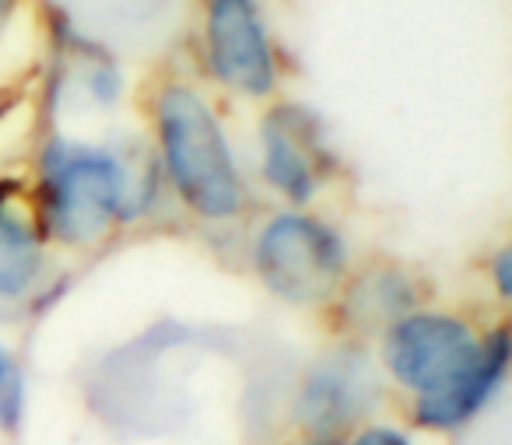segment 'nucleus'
<instances>
[{
    "instance_id": "nucleus-3",
    "label": "nucleus",
    "mask_w": 512,
    "mask_h": 445,
    "mask_svg": "<svg viewBox=\"0 0 512 445\" xmlns=\"http://www.w3.org/2000/svg\"><path fill=\"white\" fill-rule=\"evenodd\" d=\"M256 270L281 298L316 302L341 281L344 249L320 221L278 218L256 242Z\"/></svg>"
},
{
    "instance_id": "nucleus-1",
    "label": "nucleus",
    "mask_w": 512,
    "mask_h": 445,
    "mask_svg": "<svg viewBox=\"0 0 512 445\" xmlns=\"http://www.w3.org/2000/svg\"><path fill=\"white\" fill-rule=\"evenodd\" d=\"M158 134L169 176L183 200L204 218H232L242 186L218 120L197 92L169 85L158 95Z\"/></svg>"
},
{
    "instance_id": "nucleus-11",
    "label": "nucleus",
    "mask_w": 512,
    "mask_h": 445,
    "mask_svg": "<svg viewBox=\"0 0 512 445\" xmlns=\"http://www.w3.org/2000/svg\"><path fill=\"white\" fill-rule=\"evenodd\" d=\"M351 445H411V442L390 428H372V431H362Z\"/></svg>"
},
{
    "instance_id": "nucleus-8",
    "label": "nucleus",
    "mask_w": 512,
    "mask_h": 445,
    "mask_svg": "<svg viewBox=\"0 0 512 445\" xmlns=\"http://www.w3.org/2000/svg\"><path fill=\"white\" fill-rule=\"evenodd\" d=\"M365 393L369 386L362 379V368L341 361L313 375L306 389V414L313 417V424H341L362 407Z\"/></svg>"
},
{
    "instance_id": "nucleus-6",
    "label": "nucleus",
    "mask_w": 512,
    "mask_h": 445,
    "mask_svg": "<svg viewBox=\"0 0 512 445\" xmlns=\"http://www.w3.org/2000/svg\"><path fill=\"white\" fill-rule=\"evenodd\" d=\"M327 165L320 141V127L306 109L281 106L264 123V169L267 179L285 197L306 200L320 186V172Z\"/></svg>"
},
{
    "instance_id": "nucleus-10",
    "label": "nucleus",
    "mask_w": 512,
    "mask_h": 445,
    "mask_svg": "<svg viewBox=\"0 0 512 445\" xmlns=\"http://www.w3.org/2000/svg\"><path fill=\"white\" fill-rule=\"evenodd\" d=\"M22 410V379L11 365L8 351L0 347V424H11Z\"/></svg>"
},
{
    "instance_id": "nucleus-5",
    "label": "nucleus",
    "mask_w": 512,
    "mask_h": 445,
    "mask_svg": "<svg viewBox=\"0 0 512 445\" xmlns=\"http://www.w3.org/2000/svg\"><path fill=\"white\" fill-rule=\"evenodd\" d=\"M477 351H481V344L460 319L432 316V312L400 319L386 340L390 372L404 386H414L421 393L446 386L453 375H460L477 358Z\"/></svg>"
},
{
    "instance_id": "nucleus-2",
    "label": "nucleus",
    "mask_w": 512,
    "mask_h": 445,
    "mask_svg": "<svg viewBox=\"0 0 512 445\" xmlns=\"http://www.w3.org/2000/svg\"><path fill=\"white\" fill-rule=\"evenodd\" d=\"M127 204V172L109 151L60 141L46 155V218L67 242H88Z\"/></svg>"
},
{
    "instance_id": "nucleus-9",
    "label": "nucleus",
    "mask_w": 512,
    "mask_h": 445,
    "mask_svg": "<svg viewBox=\"0 0 512 445\" xmlns=\"http://www.w3.org/2000/svg\"><path fill=\"white\" fill-rule=\"evenodd\" d=\"M39 270V246L36 235L22 221L0 214V295H18L29 288Z\"/></svg>"
},
{
    "instance_id": "nucleus-4",
    "label": "nucleus",
    "mask_w": 512,
    "mask_h": 445,
    "mask_svg": "<svg viewBox=\"0 0 512 445\" xmlns=\"http://www.w3.org/2000/svg\"><path fill=\"white\" fill-rule=\"evenodd\" d=\"M207 64L221 85L267 95L278 81L260 0H207Z\"/></svg>"
},
{
    "instance_id": "nucleus-7",
    "label": "nucleus",
    "mask_w": 512,
    "mask_h": 445,
    "mask_svg": "<svg viewBox=\"0 0 512 445\" xmlns=\"http://www.w3.org/2000/svg\"><path fill=\"white\" fill-rule=\"evenodd\" d=\"M505 365H509V337L495 333L488 344H481L477 358L460 375H453L446 386L421 396L418 403L421 424H428V428H456L467 417H474L484 407V400L498 389Z\"/></svg>"
}]
</instances>
